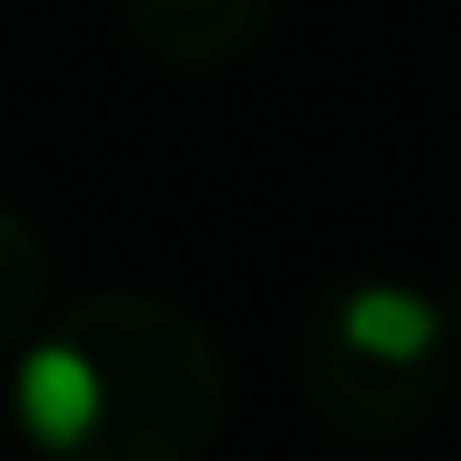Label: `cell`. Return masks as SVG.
Masks as SVG:
<instances>
[{"label": "cell", "instance_id": "1", "mask_svg": "<svg viewBox=\"0 0 461 461\" xmlns=\"http://www.w3.org/2000/svg\"><path fill=\"white\" fill-rule=\"evenodd\" d=\"M14 396L50 461H202L223 432L216 339L137 288L72 303L29 346Z\"/></svg>", "mask_w": 461, "mask_h": 461}, {"label": "cell", "instance_id": "2", "mask_svg": "<svg viewBox=\"0 0 461 461\" xmlns=\"http://www.w3.org/2000/svg\"><path fill=\"white\" fill-rule=\"evenodd\" d=\"M295 375L310 411L339 439H360V447L403 439L432 418L447 389V317L432 310V295L396 281L339 288L310 310Z\"/></svg>", "mask_w": 461, "mask_h": 461}, {"label": "cell", "instance_id": "3", "mask_svg": "<svg viewBox=\"0 0 461 461\" xmlns=\"http://www.w3.org/2000/svg\"><path fill=\"white\" fill-rule=\"evenodd\" d=\"M274 0H130L137 36L173 65H216L259 36Z\"/></svg>", "mask_w": 461, "mask_h": 461}, {"label": "cell", "instance_id": "4", "mask_svg": "<svg viewBox=\"0 0 461 461\" xmlns=\"http://www.w3.org/2000/svg\"><path fill=\"white\" fill-rule=\"evenodd\" d=\"M36 303H43V245L14 209H0V353L29 331Z\"/></svg>", "mask_w": 461, "mask_h": 461}]
</instances>
